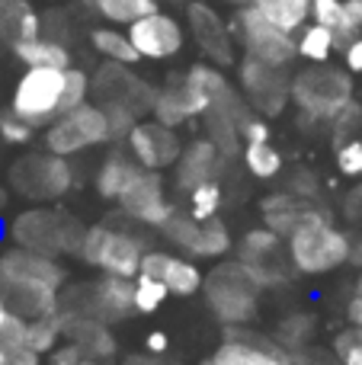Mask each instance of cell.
<instances>
[{
	"label": "cell",
	"mask_w": 362,
	"mask_h": 365,
	"mask_svg": "<svg viewBox=\"0 0 362 365\" xmlns=\"http://www.w3.org/2000/svg\"><path fill=\"white\" fill-rule=\"evenodd\" d=\"M64 285V266L48 253H36L26 247H10L0 253V289L13 314L42 317L58 311Z\"/></svg>",
	"instance_id": "cell-1"
},
{
	"label": "cell",
	"mask_w": 362,
	"mask_h": 365,
	"mask_svg": "<svg viewBox=\"0 0 362 365\" xmlns=\"http://www.w3.org/2000/svg\"><path fill=\"white\" fill-rule=\"evenodd\" d=\"M202 292L212 314L224 327H237V324L254 321L257 308H260L263 285L244 259H231V263H218L215 269H209Z\"/></svg>",
	"instance_id": "cell-2"
},
{
	"label": "cell",
	"mask_w": 362,
	"mask_h": 365,
	"mask_svg": "<svg viewBox=\"0 0 362 365\" xmlns=\"http://www.w3.org/2000/svg\"><path fill=\"white\" fill-rule=\"evenodd\" d=\"M289 263L292 269L305 272V276H324L333 272L350 259V244L340 227L327 221L324 212H314L289 234Z\"/></svg>",
	"instance_id": "cell-3"
},
{
	"label": "cell",
	"mask_w": 362,
	"mask_h": 365,
	"mask_svg": "<svg viewBox=\"0 0 362 365\" xmlns=\"http://www.w3.org/2000/svg\"><path fill=\"white\" fill-rule=\"evenodd\" d=\"M292 103L305 115L321 122H333L353 103V77L350 71L333 64H308L292 74Z\"/></svg>",
	"instance_id": "cell-4"
},
{
	"label": "cell",
	"mask_w": 362,
	"mask_h": 365,
	"mask_svg": "<svg viewBox=\"0 0 362 365\" xmlns=\"http://www.w3.org/2000/svg\"><path fill=\"white\" fill-rule=\"evenodd\" d=\"M83 234L87 231H83L71 215L42 212V208L16 215L10 225L13 244L26 247V250H36V253H48V257H58V253H81Z\"/></svg>",
	"instance_id": "cell-5"
},
{
	"label": "cell",
	"mask_w": 362,
	"mask_h": 365,
	"mask_svg": "<svg viewBox=\"0 0 362 365\" xmlns=\"http://www.w3.org/2000/svg\"><path fill=\"white\" fill-rule=\"evenodd\" d=\"M100 145H113L106 109L100 103H81V106L61 113L45 128V148L51 154H61V158L83 154Z\"/></svg>",
	"instance_id": "cell-6"
},
{
	"label": "cell",
	"mask_w": 362,
	"mask_h": 365,
	"mask_svg": "<svg viewBox=\"0 0 362 365\" xmlns=\"http://www.w3.org/2000/svg\"><path fill=\"white\" fill-rule=\"evenodd\" d=\"M64 71L68 68H26L13 87L10 109L36 128H48L64 113Z\"/></svg>",
	"instance_id": "cell-7"
},
{
	"label": "cell",
	"mask_w": 362,
	"mask_h": 365,
	"mask_svg": "<svg viewBox=\"0 0 362 365\" xmlns=\"http://www.w3.org/2000/svg\"><path fill=\"white\" fill-rule=\"evenodd\" d=\"M234 36L237 42L244 45L250 58H260V61L279 64V68H289V64L299 58V42H295V32H286L282 26H276L273 19H267L254 4L237 6L234 13Z\"/></svg>",
	"instance_id": "cell-8"
},
{
	"label": "cell",
	"mask_w": 362,
	"mask_h": 365,
	"mask_svg": "<svg viewBox=\"0 0 362 365\" xmlns=\"http://www.w3.org/2000/svg\"><path fill=\"white\" fill-rule=\"evenodd\" d=\"M81 257L100 272L135 279L141 269V257H145V240L113 225H93L83 234Z\"/></svg>",
	"instance_id": "cell-9"
},
{
	"label": "cell",
	"mask_w": 362,
	"mask_h": 365,
	"mask_svg": "<svg viewBox=\"0 0 362 365\" xmlns=\"http://www.w3.org/2000/svg\"><path fill=\"white\" fill-rule=\"evenodd\" d=\"M237 81H241V93L250 103V109L267 115V119L282 115V109L292 100V81L286 77V68H279V64L244 55V61L237 64Z\"/></svg>",
	"instance_id": "cell-10"
},
{
	"label": "cell",
	"mask_w": 362,
	"mask_h": 365,
	"mask_svg": "<svg viewBox=\"0 0 362 365\" xmlns=\"http://www.w3.org/2000/svg\"><path fill=\"white\" fill-rule=\"evenodd\" d=\"M247 324L228 327L224 340L215 346L202 365H299L292 349H286L279 340H267V336L247 334Z\"/></svg>",
	"instance_id": "cell-11"
},
{
	"label": "cell",
	"mask_w": 362,
	"mask_h": 365,
	"mask_svg": "<svg viewBox=\"0 0 362 365\" xmlns=\"http://www.w3.org/2000/svg\"><path fill=\"white\" fill-rule=\"evenodd\" d=\"M16 192L29 195V199H61L74 182L71 164L61 154H32L26 160H16L10 173Z\"/></svg>",
	"instance_id": "cell-12"
},
{
	"label": "cell",
	"mask_w": 362,
	"mask_h": 365,
	"mask_svg": "<svg viewBox=\"0 0 362 365\" xmlns=\"http://www.w3.org/2000/svg\"><path fill=\"white\" fill-rule=\"evenodd\" d=\"M186 26H190V36L196 38L205 61L218 64V68H231L234 64V38H237L234 26L224 23L215 6L202 4V0H192L186 6Z\"/></svg>",
	"instance_id": "cell-13"
},
{
	"label": "cell",
	"mask_w": 362,
	"mask_h": 365,
	"mask_svg": "<svg viewBox=\"0 0 362 365\" xmlns=\"http://www.w3.org/2000/svg\"><path fill=\"white\" fill-rule=\"evenodd\" d=\"M128 38H132V45L138 48L141 58H148V61H167V58L183 51L186 26L177 16H170V13L154 10L128 26Z\"/></svg>",
	"instance_id": "cell-14"
},
{
	"label": "cell",
	"mask_w": 362,
	"mask_h": 365,
	"mask_svg": "<svg viewBox=\"0 0 362 365\" xmlns=\"http://www.w3.org/2000/svg\"><path fill=\"white\" fill-rule=\"evenodd\" d=\"M119 205L128 218L141 221V225H151V227H164L167 218L173 215V205H170V199H167L160 170H145V167H138L132 182L122 189Z\"/></svg>",
	"instance_id": "cell-15"
},
{
	"label": "cell",
	"mask_w": 362,
	"mask_h": 365,
	"mask_svg": "<svg viewBox=\"0 0 362 365\" xmlns=\"http://www.w3.org/2000/svg\"><path fill=\"white\" fill-rule=\"evenodd\" d=\"M128 68L132 64H115V61L103 64L93 77V93L100 96V106L115 103V106H128L138 115H145V113H151L157 90L141 81L138 74H132Z\"/></svg>",
	"instance_id": "cell-16"
},
{
	"label": "cell",
	"mask_w": 362,
	"mask_h": 365,
	"mask_svg": "<svg viewBox=\"0 0 362 365\" xmlns=\"http://www.w3.org/2000/svg\"><path fill=\"white\" fill-rule=\"evenodd\" d=\"M125 145H128V154H132L145 170H167V167L177 164L186 148L183 141H180L177 128L164 125V122H157V119L138 122V125L128 132Z\"/></svg>",
	"instance_id": "cell-17"
},
{
	"label": "cell",
	"mask_w": 362,
	"mask_h": 365,
	"mask_svg": "<svg viewBox=\"0 0 362 365\" xmlns=\"http://www.w3.org/2000/svg\"><path fill=\"white\" fill-rule=\"evenodd\" d=\"M141 276H151V279H160V282L170 289V295H180V298H192L202 292V269L192 257H173V253H164V250H145L141 257Z\"/></svg>",
	"instance_id": "cell-18"
},
{
	"label": "cell",
	"mask_w": 362,
	"mask_h": 365,
	"mask_svg": "<svg viewBox=\"0 0 362 365\" xmlns=\"http://www.w3.org/2000/svg\"><path fill=\"white\" fill-rule=\"evenodd\" d=\"M222 160H224V154L218 151V145L212 138L190 141V145L183 148V154H180V160L173 164L177 186L186 189V192H192V189L202 186V182L218 180V173H222Z\"/></svg>",
	"instance_id": "cell-19"
},
{
	"label": "cell",
	"mask_w": 362,
	"mask_h": 365,
	"mask_svg": "<svg viewBox=\"0 0 362 365\" xmlns=\"http://www.w3.org/2000/svg\"><path fill=\"white\" fill-rule=\"evenodd\" d=\"M205 109H209V100H205V96L199 93V90L183 77V81L173 83V87L157 90L151 113H154V119L164 122V125L180 128L186 119H192V115H202Z\"/></svg>",
	"instance_id": "cell-20"
},
{
	"label": "cell",
	"mask_w": 362,
	"mask_h": 365,
	"mask_svg": "<svg viewBox=\"0 0 362 365\" xmlns=\"http://www.w3.org/2000/svg\"><path fill=\"white\" fill-rule=\"evenodd\" d=\"M90 298H93L96 317H103L106 324H115L135 311V279L103 272L100 282L90 285Z\"/></svg>",
	"instance_id": "cell-21"
},
{
	"label": "cell",
	"mask_w": 362,
	"mask_h": 365,
	"mask_svg": "<svg viewBox=\"0 0 362 365\" xmlns=\"http://www.w3.org/2000/svg\"><path fill=\"white\" fill-rule=\"evenodd\" d=\"M308 215H314V208L308 205V195L292 192V189L289 192H276L263 202V225L273 227L279 237H289Z\"/></svg>",
	"instance_id": "cell-22"
},
{
	"label": "cell",
	"mask_w": 362,
	"mask_h": 365,
	"mask_svg": "<svg viewBox=\"0 0 362 365\" xmlns=\"http://www.w3.org/2000/svg\"><path fill=\"white\" fill-rule=\"evenodd\" d=\"M42 32V19L29 6V0H0V38L10 45L23 38H36Z\"/></svg>",
	"instance_id": "cell-23"
},
{
	"label": "cell",
	"mask_w": 362,
	"mask_h": 365,
	"mask_svg": "<svg viewBox=\"0 0 362 365\" xmlns=\"http://www.w3.org/2000/svg\"><path fill=\"white\" fill-rule=\"evenodd\" d=\"M13 55L26 64V68H71V51L58 38H23L13 45Z\"/></svg>",
	"instance_id": "cell-24"
},
{
	"label": "cell",
	"mask_w": 362,
	"mask_h": 365,
	"mask_svg": "<svg viewBox=\"0 0 362 365\" xmlns=\"http://www.w3.org/2000/svg\"><path fill=\"white\" fill-rule=\"evenodd\" d=\"M138 160L132 154H109L100 164V173H96V192L106 202H119L122 189L132 182V177L138 173Z\"/></svg>",
	"instance_id": "cell-25"
},
{
	"label": "cell",
	"mask_w": 362,
	"mask_h": 365,
	"mask_svg": "<svg viewBox=\"0 0 362 365\" xmlns=\"http://www.w3.org/2000/svg\"><path fill=\"white\" fill-rule=\"evenodd\" d=\"M311 19L321 26H327V29H333L340 48L362 32L359 23L353 19L350 6H346V0H311Z\"/></svg>",
	"instance_id": "cell-26"
},
{
	"label": "cell",
	"mask_w": 362,
	"mask_h": 365,
	"mask_svg": "<svg viewBox=\"0 0 362 365\" xmlns=\"http://www.w3.org/2000/svg\"><path fill=\"white\" fill-rule=\"evenodd\" d=\"M90 45H93V51L103 55L106 61H115V64H138L141 61V55L132 45L128 32L115 29V26H96V29L90 32Z\"/></svg>",
	"instance_id": "cell-27"
},
{
	"label": "cell",
	"mask_w": 362,
	"mask_h": 365,
	"mask_svg": "<svg viewBox=\"0 0 362 365\" xmlns=\"http://www.w3.org/2000/svg\"><path fill=\"white\" fill-rule=\"evenodd\" d=\"M295 42H299V58H305V61H311V64L331 61V55L340 48L333 29L314 23V19H311V23H305L299 32H295Z\"/></svg>",
	"instance_id": "cell-28"
},
{
	"label": "cell",
	"mask_w": 362,
	"mask_h": 365,
	"mask_svg": "<svg viewBox=\"0 0 362 365\" xmlns=\"http://www.w3.org/2000/svg\"><path fill=\"white\" fill-rule=\"evenodd\" d=\"M250 4L286 32H299L311 19V0H250Z\"/></svg>",
	"instance_id": "cell-29"
},
{
	"label": "cell",
	"mask_w": 362,
	"mask_h": 365,
	"mask_svg": "<svg viewBox=\"0 0 362 365\" xmlns=\"http://www.w3.org/2000/svg\"><path fill=\"white\" fill-rule=\"evenodd\" d=\"M83 4H87L96 16H103L106 23H115V26H132L135 19L160 10L157 0H83Z\"/></svg>",
	"instance_id": "cell-30"
},
{
	"label": "cell",
	"mask_w": 362,
	"mask_h": 365,
	"mask_svg": "<svg viewBox=\"0 0 362 365\" xmlns=\"http://www.w3.org/2000/svg\"><path fill=\"white\" fill-rule=\"evenodd\" d=\"M64 340V321L61 311H51V314L32 317L29 327H26V343L36 349L38 356H51Z\"/></svg>",
	"instance_id": "cell-31"
},
{
	"label": "cell",
	"mask_w": 362,
	"mask_h": 365,
	"mask_svg": "<svg viewBox=\"0 0 362 365\" xmlns=\"http://www.w3.org/2000/svg\"><path fill=\"white\" fill-rule=\"evenodd\" d=\"M244 164H247L250 177L273 180L282 173V154L269 141H244Z\"/></svg>",
	"instance_id": "cell-32"
},
{
	"label": "cell",
	"mask_w": 362,
	"mask_h": 365,
	"mask_svg": "<svg viewBox=\"0 0 362 365\" xmlns=\"http://www.w3.org/2000/svg\"><path fill=\"white\" fill-rule=\"evenodd\" d=\"M160 231H164V237L170 240L173 247H180V253H190V257H196V250H199V234H202V221H199V218L173 212L170 218H167V225L160 227Z\"/></svg>",
	"instance_id": "cell-33"
},
{
	"label": "cell",
	"mask_w": 362,
	"mask_h": 365,
	"mask_svg": "<svg viewBox=\"0 0 362 365\" xmlns=\"http://www.w3.org/2000/svg\"><path fill=\"white\" fill-rule=\"evenodd\" d=\"M231 250V231L224 227V221L218 215L202 221V234H199V250L196 257H205V259H218Z\"/></svg>",
	"instance_id": "cell-34"
},
{
	"label": "cell",
	"mask_w": 362,
	"mask_h": 365,
	"mask_svg": "<svg viewBox=\"0 0 362 365\" xmlns=\"http://www.w3.org/2000/svg\"><path fill=\"white\" fill-rule=\"evenodd\" d=\"M170 298V289H167L160 279H151V276H135V311L138 314H154L160 311V304Z\"/></svg>",
	"instance_id": "cell-35"
},
{
	"label": "cell",
	"mask_w": 362,
	"mask_h": 365,
	"mask_svg": "<svg viewBox=\"0 0 362 365\" xmlns=\"http://www.w3.org/2000/svg\"><path fill=\"white\" fill-rule=\"evenodd\" d=\"M314 334V317L311 314H289L279 321V343L286 349H301L308 346Z\"/></svg>",
	"instance_id": "cell-36"
},
{
	"label": "cell",
	"mask_w": 362,
	"mask_h": 365,
	"mask_svg": "<svg viewBox=\"0 0 362 365\" xmlns=\"http://www.w3.org/2000/svg\"><path fill=\"white\" fill-rule=\"evenodd\" d=\"M218 208H222V186H218V180L212 182H202V186H196L190 192V215L199 221L212 218V215H218Z\"/></svg>",
	"instance_id": "cell-37"
},
{
	"label": "cell",
	"mask_w": 362,
	"mask_h": 365,
	"mask_svg": "<svg viewBox=\"0 0 362 365\" xmlns=\"http://www.w3.org/2000/svg\"><path fill=\"white\" fill-rule=\"evenodd\" d=\"M90 93H93V81H90V74L71 64V68L64 71V113L74 109V106H81V103H87Z\"/></svg>",
	"instance_id": "cell-38"
},
{
	"label": "cell",
	"mask_w": 362,
	"mask_h": 365,
	"mask_svg": "<svg viewBox=\"0 0 362 365\" xmlns=\"http://www.w3.org/2000/svg\"><path fill=\"white\" fill-rule=\"evenodd\" d=\"M32 135H36V125L32 122H26L23 115H16L13 109H6V113H0V141L4 145H29Z\"/></svg>",
	"instance_id": "cell-39"
},
{
	"label": "cell",
	"mask_w": 362,
	"mask_h": 365,
	"mask_svg": "<svg viewBox=\"0 0 362 365\" xmlns=\"http://www.w3.org/2000/svg\"><path fill=\"white\" fill-rule=\"evenodd\" d=\"M106 119H109V135H113V145H119V141L128 138V132H132L135 125H138V113L128 106H115V103H106Z\"/></svg>",
	"instance_id": "cell-40"
},
{
	"label": "cell",
	"mask_w": 362,
	"mask_h": 365,
	"mask_svg": "<svg viewBox=\"0 0 362 365\" xmlns=\"http://www.w3.org/2000/svg\"><path fill=\"white\" fill-rule=\"evenodd\" d=\"M337 167L343 177L362 180V138H346L337 148Z\"/></svg>",
	"instance_id": "cell-41"
},
{
	"label": "cell",
	"mask_w": 362,
	"mask_h": 365,
	"mask_svg": "<svg viewBox=\"0 0 362 365\" xmlns=\"http://www.w3.org/2000/svg\"><path fill=\"white\" fill-rule=\"evenodd\" d=\"M0 365H42V356L26 343L0 340Z\"/></svg>",
	"instance_id": "cell-42"
},
{
	"label": "cell",
	"mask_w": 362,
	"mask_h": 365,
	"mask_svg": "<svg viewBox=\"0 0 362 365\" xmlns=\"http://www.w3.org/2000/svg\"><path fill=\"white\" fill-rule=\"evenodd\" d=\"M333 353H337V359L343 365H362V340L353 330H343L333 340Z\"/></svg>",
	"instance_id": "cell-43"
},
{
	"label": "cell",
	"mask_w": 362,
	"mask_h": 365,
	"mask_svg": "<svg viewBox=\"0 0 362 365\" xmlns=\"http://www.w3.org/2000/svg\"><path fill=\"white\" fill-rule=\"evenodd\" d=\"M241 138L244 141H269V119L260 113H250L247 122L241 125Z\"/></svg>",
	"instance_id": "cell-44"
},
{
	"label": "cell",
	"mask_w": 362,
	"mask_h": 365,
	"mask_svg": "<svg viewBox=\"0 0 362 365\" xmlns=\"http://www.w3.org/2000/svg\"><path fill=\"white\" fill-rule=\"evenodd\" d=\"M83 349L77 346L74 340H68V343H61V346L51 353V359H48V365H81V359H83Z\"/></svg>",
	"instance_id": "cell-45"
},
{
	"label": "cell",
	"mask_w": 362,
	"mask_h": 365,
	"mask_svg": "<svg viewBox=\"0 0 362 365\" xmlns=\"http://www.w3.org/2000/svg\"><path fill=\"white\" fill-rule=\"evenodd\" d=\"M356 125H362V106H359V103H350V106H346L343 113L333 119V128H337L340 135H350Z\"/></svg>",
	"instance_id": "cell-46"
},
{
	"label": "cell",
	"mask_w": 362,
	"mask_h": 365,
	"mask_svg": "<svg viewBox=\"0 0 362 365\" xmlns=\"http://www.w3.org/2000/svg\"><path fill=\"white\" fill-rule=\"evenodd\" d=\"M343 64L350 74H362V32L343 45Z\"/></svg>",
	"instance_id": "cell-47"
},
{
	"label": "cell",
	"mask_w": 362,
	"mask_h": 365,
	"mask_svg": "<svg viewBox=\"0 0 362 365\" xmlns=\"http://www.w3.org/2000/svg\"><path fill=\"white\" fill-rule=\"evenodd\" d=\"M122 365H173L170 359H167V353H138V356H128Z\"/></svg>",
	"instance_id": "cell-48"
},
{
	"label": "cell",
	"mask_w": 362,
	"mask_h": 365,
	"mask_svg": "<svg viewBox=\"0 0 362 365\" xmlns=\"http://www.w3.org/2000/svg\"><path fill=\"white\" fill-rule=\"evenodd\" d=\"M346 321H350V327H362V295L359 292H353V298L346 302Z\"/></svg>",
	"instance_id": "cell-49"
},
{
	"label": "cell",
	"mask_w": 362,
	"mask_h": 365,
	"mask_svg": "<svg viewBox=\"0 0 362 365\" xmlns=\"http://www.w3.org/2000/svg\"><path fill=\"white\" fill-rule=\"evenodd\" d=\"M145 346H148V353H160V356H164V353H167V346H170V340H167L164 330H154V334H148Z\"/></svg>",
	"instance_id": "cell-50"
},
{
	"label": "cell",
	"mask_w": 362,
	"mask_h": 365,
	"mask_svg": "<svg viewBox=\"0 0 362 365\" xmlns=\"http://www.w3.org/2000/svg\"><path fill=\"white\" fill-rule=\"evenodd\" d=\"M346 263H353L362 272V240H353L350 244V259H346Z\"/></svg>",
	"instance_id": "cell-51"
},
{
	"label": "cell",
	"mask_w": 362,
	"mask_h": 365,
	"mask_svg": "<svg viewBox=\"0 0 362 365\" xmlns=\"http://www.w3.org/2000/svg\"><path fill=\"white\" fill-rule=\"evenodd\" d=\"M346 6H350L353 19H356V23H359V29H362V0H346Z\"/></svg>",
	"instance_id": "cell-52"
},
{
	"label": "cell",
	"mask_w": 362,
	"mask_h": 365,
	"mask_svg": "<svg viewBox=\"0 0 362 365\" xmlns=\"http://www.w3.org/2000/svg\"><path fill=\"white\" fill-rule=\"evenodd\" d=\"M10 314L13 311H10V304H6V298H4V289H0V324H4Z\"/></svg>",
	"instance_id": "cell-53"
},
{
	"label": "cell",
	"mask_w": 362,
	"mask_h": 365,
	"mask_svg": "<svg viewBox=\"0 0 362 365\" xmlns=\"http://www.w3.org/2000/svg\"><path fill=\"white\" fill-rule=\"evenodd\" d=\"M81 365H106V362H103V359H93V356H83Z\"/></svg>",
	"instance_id": "cell-54"
},
{
	"label": "cell",
	"mask_w": 362,
	"mask_h": 365,
	"mask_svg": "<svg viewBox=\"0 0 362 365\" xmlns=\"http://www.w3.org/2000/svg\"><path fill=\"white\" fill-rule=\"evenodd\" d=\"M228 4H234V6H244V4H250V0H228Z\"/></svg>",
	"instance_id": "cell-55"
},
{
	"label": "cell",
	"mask_w": 362,
	"mask_h": 365,
	"mask_svg": "<svg viewBox=\"0 0 362 365\" xmlns=\"http://www.w3.org/2000/svg\"><path fill=\"white\" fill-rule=\"evenodd\" d=\"M356 292H359V295H362V272H359V282H356Z\"/></svg>",
	"instance_id": "cell-56"
},
{
	"label": "cell",
	"mask_w": 362,
	"mask_h": 365,
	"mask_svg": "<svg viewBox=\"0 0 362 365\" xmlns=\"http://www.w3.org/2000/svg\"><path fill=\"white\" fill-rule=\"evenodd\" d=\"M173 4H180V0H173Z\"/></svg>",
	"instance_id": "cell-57"
}]
</instances>
